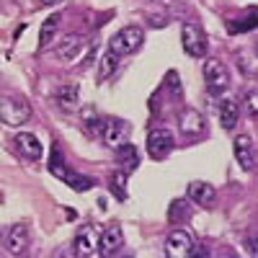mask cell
<instances>
[{
    "label": "cell",
    "instance_id": "83f0119b",
    "mask_svg": "<svg viewBox=\"0 0 258 258\" xmlns=\"http://www.w3.org/2000/svg\"><path fill=\"white\" fill-rule=\"evenodd\" d=\"M188 258H212V250L207 245H194L191 253H188Z\"/></svg>",
    "mask_w": 258,
    "mask_h": 258
},
{
    "label": "cell",
    "instance_id": "4fadbf2b",
    "mask_svg": "<svg viewBox=\"0 0 258 258\" xmlns=\"http://www.w3.org/2000/svg\"><path fill=\"white\" fill-rule=\"evenodd\" d=\"M16 147H18V153L29 158V160H41V155H44V150H41V142L31 135V132H18L13 137Z\"/></svg>",
    "mask_w": 258,
    "mask_h": 258
},
{
    "label": "cell",
    "instance_id": "44dd1931",
    "mask_svg": "<svg viewBox=\"0 0 258 258\" xmlns=\"http://www.w3.org/2000/svg\"><path fill=\"white\" fill-rule=\"evenodd\" d=\"M116 160H119V165H121V170H132L137 163H140V155H137V147L135 145H124V147H119L116 150Z\"/></svg>",
    "mask_w": 258,
    "mask_h": 258
},
{
    "label": "cell",
    "instance_id": "9c48e42d",
    "mask_svg": "<svg viewBox=\"0 0 258 258\" xmlns=\"http://www.w3.org/2000/svg\"><path fill=\"white\" fill-rule=\"evenodd\" d=\"M194 248V240H191V232L186 230H173L165 238V255L168 258H188Z\"/></svg>",
    "mask_w": 258,
    "mask_h": 258
},
{
    "label": "cell",
    "instance_id": "9a60e30c",
    "mask_svg": "<svg viewBox=\"0 0 258 258\" xmlns=\"http://www.w3.org/2000/svg\"><path fill=\"white\" fill-rule=\"evenodd\" d=\"M78 101H80V88L75 83H68V85H59L54 91V103L59 106L62 111H75L78 109Z\"/></svg>",
    "mask_w": 258,
    "mask_h": 258
},
{
    "label": "cell",
    "instance_id": "30bf717a",
    "mask_svg": "<svg viewBox=\"0 0 258 258\" xmlns=\"http://www.w3.org/2000/svg\"><path fill=\"white\" fill-rule=\"evenodd\" d=\"M186 194H188V199L199 207H214V202H217V191H214V186L207 183V181H191Z\"/></svg>",
    "mask_w": 258,
    "mask_h": 258
},
{
    "label": "cell",
    "instance_id": "f1b7e54d",
    "mask_svg": "<svg viewBox=\"0 0 258 258\" xmlns=\"http://www.w3.org/2000/svg\"><path fill=\"white\" fill-rule=\"evenodd\" d=\"M59 0H41V6H57Z\"/></svg>",
    "mask_w": 258,
    "mask_h": 258
},
{
    "label": "cell",
    "instance_id": "52a82bcc",
    "mask_svg": "<svg viewBox=\"0 0 258 258\" xmlns=\"http://www.w3.org/2000/svg\"><path fill=\"white\" fill-rule=\"evenodd\" d=\"M147 150L153 158H163L173 150V135L168 126H153L147 135Z\"/></svg>",
    "mask_w": 258,
    "mask_h": 258
},
{
    "label": "cell",
    "instance_id": "cb8c5ba5",
    "mask_svg": "<svg viewBox=\"0 0 258 258\" xmlns=\"http://www.w3.org/2000/svg\"><path fill=\"white\" fill-rule=\"evenodd\" d=\"M188 214H191V209H188L186 202H173V204H170L168 220L173 222V225H178V222H186V220H188Z\"/></svg>",
    "mask_w": 258,
    "mask_h": 258
},
{
    "label": "cell",
    "instance_id": "6da1fadb",
    "mask_svg": "<svg viewBox=\"0 0 258 258\" xmlns=\"http://www.w3.org/2000/svg\"><path fill=\"white\" fill-rule=\"evenodd\" d=\"M31 119V106L29 101L18 96H3L0 98V121H6L8 126H21Z\"/></svg>",
    "mask_w": 258,
    "mask_h": 258
},
{
    "label": "cell",
    "instance_id": "e0dca14e",
    "mask_svg": "<svg viewBox=\"0 0 258 258\" xmlns=\"http://www.w3.org/2000/svg\"><path fill=\"white\" fill-rule=\"evenodd\" d=\"M80 49H83V36H78V34H68V36H62V41L57 44L54 54H57L59 59H73Z\"/></svg>",
    "mask_w": 258,
    "mask_h": 258
},
{
    "label": "cell",
    "instance_id": "ba28073f",
    "mask_svg": "<svg viewBox=\"0 0 258 258\" xmlns=\"http://www.w3.org/2000/svg\"><path fill=\"white\" fill-rule=\"evenodd\" d=\"M3 245L16 258L26 255V250H29V230H26V225H11L6 238H3Z\"/></svg>",
    "mask_w": 258,
    "mask_h": 258
},
{
    "label": "cell",
    "instance_id": "3957f363",
    "mask_svg": "<svg viewBox=\"0 0 258 258\" xmlns=\"http://www.w3.org/2000/svg\"><path fill=\"white\" fill-rule=\"evenodd\" d=\"M204 80H207V88L212 96H220L227 91V85H230V73L227 68L222 64V59H207L204 62Z\"/></svg>",
    "mask_w": 258,
    "mask_h": 258
},
{
    "label": "cell",
    "instance_id": "ac0fdd59",
    "mask_svg": "<svg viewBox=\"0 0 258 258\" xmlns=\"http://www.w3.org/2000/svg\"><path fill=\"white\" fill-rule=\"evenodd\" d=\"M255 26H258V8H250V13L227 21V31L230 34H245V31H253Z\"/></svg>",
    "mask_w": 258,
    "mask_h": 258
},
{
    "label": "cell",
    "instance_id": "603a6c76",
    "mask_svg": "<svg viewBox=\"0 0 258 258\" xmlns=\"http://www.w3.org/2000/svg\"><path fill=\"white\" fill-rule=\"evenodd\" d=\"M111 191H114V197L119 202L126 199V170H114V176H111Z\"/></svg>",
    "mask_w": 258,
    "mask_h": 258
},
{
    "label": "cell",
    "instance_id": "f546056e",
    "mask_svg": "<svg viewBox=\"0 0 258 258\" xmlns=\"http://www.w3.org/2000/svg\"><path fill=\"white\" fill-rule=\"evenodd\" d=\"M222 258H238V255H235V253H232V250H227V253H225V255H222Z\"/></svg>",
    "mask_w": 258,
    "mask_h": 258
},
{
    "label": "cell",
    "instance_id": "484cf974",
    "mask_svg": "<svg viewBox=\"0 0 258 258\" xmlns=\"http://www.w3.org/2000/svg\"><path fill=\"white\" fill-rule=\"evenodd\" d=\"M245 109H248V114H250V116H258V93L245 96Z\"/></svg>",
    "mask_w": 258,
    "mask_h": 258
},
{
    "label": "cell",
    "instance_id": "d6986e66",
    "mask_svg": "<svg viewBox=\"0 0 258 258\" xmlns=\"http://www.w3.org/2000/svg\"><path fill=\"white\" fill-rule=\"evenodd\" d=\"M59 21H62V16L59 13H52L44 24H41V31H39V47H49L52 41H54V36H57V29H59Z\"/></svg>",
    "mask_w": 258,
    "mask_h": 258
},
{
    "label": "cell",
    "instance_id": "5bb4252c",
    "mask_svg": "<svg viewBox=\"0 0 258 258\" xmlns=\"http://www.w3.org/2000/svg\"><path fill=\"white\" fill-rule=\"evenodd\" d=\"M73 248H75V255L78 258H91L93 255V250H96V230H93V225H85L75 235Z\"/></svg>",
    "mask_w": 258,
    "mask_h": 258
},
{
    "label": "cell",
    "instance_id": "ffe728a7",
    "mask_svg": "<svg viewBox=\"0 0 258 258\" xmlns=\"http://www.w3.org/2000/svg\"><path fill=\"white\" fill-rule=\"evenodd\" d=\"M238 103L235 101H222L220 103V124L222 129H235V124H238Z\"/></svg>",
    "mask_w": 258,
    "mask_h": 258
},
{
    "label": "cell",
    "instance_id": "277c9868",
    "mask_svg": "<svg viewBox=\"0 0 258 258\" xmlns=\"http://www.w3.org/2000/svg\"><path fill=\"white\" fill-rule=\"evenodd\" d=\"M181 44L188 57H204L207 54V36L199 24H183L181 26Z\"/></svg>",
    "mask_w": 258,
    "mask_h": 258
},
{
    "label": "cell",
    "instance_id": "8992f818",
    "mask_svg": "<svg viewBox=\"0 0 258 258\" xmlns=\"http://www.w3.org/2000/svg\"><path fill=\"white\" fill-rule=\"evenodd\" d=\"M103 145L111 147V150H119L126 145L129 140V124L121 121V119H106L103 121V135H101Z\"/></svg>",
    "mask_w": 258,
    "mask_h": 258
},
{
    "label": "cell",
    "instance_id": "7c38bea8",
    "mask_svg": "<svg viewBox=\"0 0 258 258\" xmlns=\"http://www.w3.org/2000/svg\"><path fill=\"white\" fill-rule=\"evenodd\" d=\"M52 173L59 178V181H64L73 191H88V188H93V178H88V176H83V173H78V170H70V168H52Z\"/></svg>",
    "mask_w": 258,
    "mask_h": 258
},
{
    "label": "cell",
    "instance_id": "2e32d148",
    "mask_svg": "<svg viewBox=\"0 0 258 258\" xmlns=\"http://www.w3.org/2000/svg\"><path fill=\"white\" fill-rule=\"evenodd\" d=\"M121 243H124V232H121L116 225L109 227V230H103V232H101V240H98V253H101V258L116 253V250L121 248Z\"/></svg>",
    "mask_w": 258,
    "mask_h": 258
},
{
    "label": "cell",
    "instance_id": "7402d4cb",
    "mask_svg": "<svg viewBox=\"0 0 258 258\" xmlns=\"http://www.w3.org/2000/svg\"><path fill=\"white\" fill-rule=\"evenodd\" d=\"M116 68H119V54H114V52H106V54L101 57V62H98V80L111 78Z\"/></svg>",
    "mask_w": 258,
    "mask_h": 258
},
{
    "label": "cell",
    "instance_id": "5b68a950",
    "mask_svg": "<svg viewBox=\"0 0 258 258\" xmlns=\"http://www.w3.org/2000/svg\"><path fill=\"white\" fill-rule=\"evenodd\" d=\"M178 129H181L183 140H199L207 132L204 116L197 109H188V106H186V109H181V114H178Z\"/></svg>",
    "mask_w": 258,
    "mask_h": 258
},
{
    "label": "cell",
    "instance_id": "4316f807",
    "mask_svg": "<svg viewBox=\"0 0 258 258\" xmlns=\"http://www.w3.org/2000/svg\"><path fill=\"white\" fill-rule=\"evenodd\" d=\"M245 248H248V253L253 258H258V232H253V235H248V238H245Z\"/></svg>",
    "mask_w": 258,
    "mask_h": 258
},
{
    "label": "cell",
    "instance_id": "8fae6325",
    "mask_svg": "<svg viewBox=\"0 0 258 258\" xmlns=\"http://www.w3.org/2000/svg\"><path fill=\"white\" fill-rule=\"evenodd\" d=\"M235 147V158H238L243 170H253L255 168V150H253V140L248 135H238L232 142Z\"/></svg>",
    "mask_w": 258,
    "mask_h": 258
},
{
    "label": "cell",
    "instance_id": "d4e9b609",
    "mask_svg": "<svg viewBox=\"0 0 258 258\" xmlns=\"http://www.w3.org/2000/svg\"><path fill=\"white\" fill-rule=\"evenodd\" d=\"M168 91H170V96L173 98H181V83H178V75L176 73H168Z\"/></svg>",
    "mask_w": 258,
    "mask_h": 258
},
{
    "label": "cell",
    "instance_id": "7a4b0ae2",
    "mask_svg": "<svg viewBox=\"0 0 258 258\" xmlns=\"http://www.w3.org/2000/svg\"><path fill=\"white\" fill-rule=\"evenodd\" d=\"M142 41H145V31L140 26H126L121 29L119 34H114V39L109 41V52L114 54H132L142 47Z\"/></svg>",
    "mask_w": 258,
    "mask_h": 258
}]
</instances>
